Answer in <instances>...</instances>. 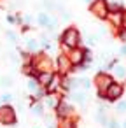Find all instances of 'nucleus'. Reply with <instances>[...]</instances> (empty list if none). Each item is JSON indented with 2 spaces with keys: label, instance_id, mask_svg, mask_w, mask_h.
<instances>
[{
  "label": "nucleus",
  "instance_id": "f257e3e1",
  "mask_svg": "<svg viewBox=\"0 0 126 128\" xmlns=\"http://www.w3.org/2000/svg\"><path fill=\"white\" fill-rule=\"evenodd\" d=\"M60 46H61V53H67L68 49L79 48L81 46V32L75 26H68L61 32L60 35Z\"/></svg>",
  "mask_w": 126,
  "mask_h": 128
},
{
  "label": "nucleus",
  "instance_id": "f03ea898",
  "mask_svg": "<svg viewBox=\"0 0 126 128\" xmlns=\"http://www.w3.org/2000/svg\"><path fill=\"white\" fill-rule=\"evenodd\" d=\"M32 65L37 72H54V60L47 53L32 54Z\"/></svg>",
  "mask_w": 126,
  "mask_h": 128
},
{
  "label": "nucleus",
  "instance_id": "7ed1b4c3",
  "mask_svg": "<svg viewBox=\"0 0 126 128\" xmlns=\"http://www.w3.org/2000/svg\"><path fill=\"white\" fill-rule=\"evenodd\" d=\"M112 82H114V77H112L109 72H105V70H100V72H96V76L93 77V82H91V84H95L98 96H100V98H103V95H105L107 88H109Z\"/></svg>",
  "mask_w": 126,
  "mask_h": 128
},
{
  "label": "nucleus",
  "instance_id": "20e7f679",
  "mask_svg": "<svg viewBox=\"0 0 126 128\" xmlns=\"http://www.w3.org/2000/svg\"><path fill=\"white\" fill-rule=\"evenodd\" d=\"M54 72L61 77L70 76L74 72V67H72V63H70V60L65 53H58V56L54 58Z\"/></svg>",
  "mask_w": 126,
  "mask_h": 128
},
{
  "label": "nucleus",
  "instance_id": "39448f33",
  "mask_svg": "<svg viewBox=\"0 0 126 128\" xmlns=\"http://www.w3.org/2000/svg\"><path fill=\"white\" fill-rule=\"evenodd\" d=\"M123 95H124V82H119V81H114L109 88H107V91H105V95H103V100H107V102H117V100H121L123 98Z\"/></svg>",
  "mask_w": 126,
  "mask_h": 128
},
{
  "label": "nucleus",
  "instance_id": "423d86ee",
  "mask_svg": "<svg viewBox=\"0 0 126 128\" xmlns=\"http://www.w3.org/2000/svg\"><path fill=\"white\" fill-rule=\"evenodd\" d=\"M18 121L16 109L12 105H0V124L2 126H14Z\"/></svg>",
  "mask_w": 126,
  "mask_h": 128
},
{
  "label": "nucleus",
  "instance_id": "0eeeda50",
  "mask_svg": "<svg viewBox=\"0 0 126 128\" xmlns=\"http://www.w3.org/2000/svg\"><path fill=\"white\" fill-rule=\"evenodd\" d=\"M53 110H54V118H56V119L72 118V116H74V112H75V110H74V104H72V102H68L65 96L60 100V104H58Z\"/></svg>",
  "mask_w": 126,
  "mask_h": 128
},
{
  "label": "nucleus",
  "instance_id": "6e6552de",
  "mask_svg": "<svg viewBox=\"0 0 126 128\" xmlns=\"http://www.w3.org/2000/svg\"><path fill=\"white\" fill-rule=\"evenodd\" d=\"M109 0H93L89 4V12L98 20H107L109 16Z\"/></svg>",
  "mask_w": 126,
  "mask_h": 128
},
{
  "label": "nucleus",
  "instance_id": "1a4fd4ad",
  "mask_svg": "<svg viewBox=\"0 0 126 128\" xmlns=\"http://www.w3.org/2000/svg\"><path fill=\"white\" fill-rule=\"evenodd\" d=\"M107 70H112V72H109V74L114 77V81L117 79L119 82H123V81L126 79V67H124L123 63H119L117 60L110 62V63L107 65Z\"/></svg>",
  "mask_w": 126,
  "mask_h": 128
},
{
  "label": "nucleus",
  "instance_id": "9d476101",
  "mask_svg": "<svg viewBox=\"0 0 126 128\" xmlns=\"http://www.w3.org/2000/svg\"><path fill=\"white\" fill-rule=\"evenodd\" d=\"M65 54L68 56V60H70V63H72L74 68H77V67H81L84 63V48H81V46L74 48V49H68Z\"/></svg>",
  "mask_w": 126,
  "mask_h": 128
},
{
  "label": "nucleus",
  "instance_id": "9b49d317",
  "mask_svg": "<svg viewBox=\"0 0 126 128\" xmlns=\"http://www.w3.org/2000/svg\"><path fill=\"white\" fill-rule=\"evenodd\" d=\"M37 23H39L40 26L47 28V30H53L54 25H56V20L51 18V14H47V12H39V14H37Z\"/></svg>",
  "mask_w": 126,
  "mask_h": 128
},
{
  "label": "nucleus",
  "instance_id": "f8f14e48",
  "mask_svg": "<svg viewBox=\"0 0 126 128\" xmlns=\"http://www.w3.org/2000/svg\"><path fill=\"white\" fill-rule=\"evenodd\" d=\"M105 21H109V25L112 28L119 30L121 28V23H123V11H112V12H109V16H107Z\"/></svg>",
  "mask_w": 126,
  "mask_h": 128
},
{
  "label": "nucleus",
  "instance_id": "ddd939ff",
  "mask_svg": "<svg viewBox=\"0 0 126 128\" xmlns=\"http://www.w3.org/2000/svg\"><path fill=\"white\" fill-rule=\"evenodd\" d=\"M63 98V93H46V96H44V100H42V104L44 105H47V107H51V109H54L58 104H60V100Z\"/></svg>",
  "mask_w": 126,
  "mask_h": 128
},
{
  "label": "nucleus",
  "instance_id": "4468645a",
  "mask_svg": "<svg viewBox=\"0 0 126 128\" xmlns=\"http://www.w3.org/2000/svg\"><path fill=\"white\" fill-rule=\"evenodd\" d=\"M53 76H54V72H37L35 81H37V84H39L40 88H44V90H46V88L49 86V82H51Z\"/></svg>",
  "mask_w": 126,
  "mask_h": 128
},
{
  "label": "nucleus",
  "instance_id": "2eb2a0df",
  "mask_svg": "<svg viewBox=\"0 0 126 128\" xmlns=\"http://www.w3.org/2000/svg\"><path fill=\"white\" fill-rule=\"evenodd\" d=\"M70 100H72V104L86 105V102H88V95H86V91H82V90H75V91L70 93Z\"/></svg>",
  "mask_w": 126,
  "mask_h": 128
},
{
  "label": "nucleus",
  "instance_id": "dca6fc26",
  "mask_svg": "<svg viewBox=\"0 0 126 128\" xmlns=\"http://www.w3.org/2000/svg\"><path fill=\"white\" fill-rule=\"evenodd\" d=\"M39 42H37V39H26L25 40V53H28V54H37L39 53Z\"/></svg>",
  "mask_w": 126,
  "mask_h": 128
},
{
  "label": "nucleus",
  "instance_id": "f3484780",
  "mask_svg": "<svg viewBox=\"0 0 126 128\" xmlns=\"http://www.w3.org/2000/svg\"><path fill=\"white\" fill-rule=\"evenodd\" d=\"M79 121L75 116L72 118H65V119H58V128H77Z\"/></svg>",
  "mask_w": 126,
  "mask_h": 128
},
{
  "label": "nucleus",
  "instance_id": "a211bd4d",
  "mask_svg": "<svg viewBox=\"0 0 126 128\" xmlns=\"http://www.w3.org/2000/svg\"><path fill=\"white\" fill-rule=\"evenodd\" d=\"M21 70H23V74H25L26 77H35V76H37V70H35V67L32 65V60L26 62V63H23Z\"/></svg>",
  "mask_w": 126,
  "mask_h": 128
},
{
  "label": "nucleus",
  "instance_id": "6ab92c4d",
  "mask_svg": "<svg viewBox=\"0 0 126 128\" xmlns=\"http://www.w3.org/2000/svg\"><path fill=\"white\" fill-rule=\"evenodd\" d=\"M44 109H46V105H44L42 102H33V104L30 105V112H32L33 116H42V114H44Z\"/></svg>",
  "mask_w": 126,
  "mask_h": 128
},
{
  "label": "nucleus",
  "instance_id": "aec40b11",
  "mask_svg": "<svg viewBox=\"0 0 126 128\" xmlns=\"http://www.w3.org/2000/svg\"><path fill=\"white\" fill-rule=\"evenodd\" d=\"M95 119L100 123V124H103V126H107V123H109V118H107V110L105 109H98L96 110V114H95Z\"/></svg>",
  "mask_w": 126,
  "mask_h": 128
},
{
  "label": "nucleus",
  "instance_id": "412c9836",
  "mask_svg": "<svg viewBox=\"0 0 126 128\" xmlns=\"http://www.w3.org/2000/svg\"><path fill=\"white\" fill-rule=\"evenodd\" d=\"M26 88H28V91H30V93L33 95V93H35V91H37V90H39L40 86L37 84L35 77H28V79H26Z\"/></svg>",
  "mask_w": 126,
  "mask_h": 128
},
{
  "label": "nucleus",
  "instance_id": "4be33fe9",
  "mask_svg": "<svg viewBox=\"0 0 126 128\" xmlns=\"http://www.w3.org/2000/svg\"><path fill=\"white\" fill-rule=\"evenodd\" d=\"M12 100H14V96H12V93H9V91H5V93L0 95V105H11Z\"/></svg>",
  "mask_w": 126,
  "mask_h": 128
},
{
  "label": "nucleus",
  "instance_id": "5701e85b",
  "mask_svg": "<svg viewBox=\"0 0 126 128\" xmlns=\"http://www.w3.org/2000/svg\"><path fill=\"white\" fill-rule=\"evenodd\" d=\"M44 123L46 128H58V119L54 116H44Z\"/></svg>",
  "mask_w": 126,
  "mask_h": 128
},
{
  "label": "nucleus",
  "instance_id": "b1692460",
  "mask_svg": "<svg viewBox=\"0 0 126 128\" xmlns=\"http://www.w3.org/2000/svg\"><path fill=\"white\" fill-rule=\"evenodd\" d=\"M107 4H109V12H112V11H124L123 4L117 2V0H114V2H107Z\"/></svg>",
  "mask_w": 126,
  "mask_h": 128
},
{
  "label": "nucleus",
  "instance_id": "393cba45",
  "mask_svg": "<svg viewBox=\"0 0 126 128\" xmlns=\"http://www.w3.org/2000/svg\"><path fill=\"white\" fill-rule=\"evenodd\" d=\"M0 86L2 88H11L12 86V77L11 76H2L0 77Z\"/></svg>",
  "mask_w": 126,
  "mask_h": 128
},
{
  "label": "nucleus",
  "instance_id": "a878e982",
  "mask_svg": "<svg viewBox=\"0 0 126 128\" xmlns=\"http://www.w3.org/2000/svg\"><path fill=\"white\" fill-rule=\"evenodd\" d=\"M79 88H81L82 91H84V90L88 91V90L91 88V81H89L88 77H81V79H79Z\"/></svg>",
  "mask_w": 126,
  "mask_h": 128
},
{
  "label": "nucleus",
  "instance_id": "bb28decb",
  "mask_svg": "<svg viewBox=\"0 0 126 128\" xmlns=\"http://www.w3.org/2000/svg\"><path fill=\"white\" fill-rule=\"evenodd\" d=\"M116 110L119 114H126V100H117L116 102Z\"/></svg>",
  "mask_w": 126,
  "mask_h": 128
},
{
  "label": "nucleus",
  "instance_id": "cd10ccee",
  "mask_svg": "<svg viewBox=\"0 0 126 128\" xmlns=\"http://www.w3.org/2000/svg\"><path fill=\"white\" fill-rule=\"evenodd\" d=\"M117 37H119V40H121L123 44H126V30H124V28H119V30H117Z\"/></svg>",
  "mask_w": 126,
  "mask_h": 128
},
{
  "label": "nucleus",
  "instance_id": "c85d7f7f",
  "mask_svg": "<svg viewBox=\"0 0 126 128\" xmlns=\"http://www.w3.org/2000/svg\"><path fill=\"white\" fill-rule=\"evenodd\" d=\"M107 128H121V124H119V121H117V119H109Z\"/></svg>",
  "mask_w": 126,
  "mask_h": 128
},
{
  "label": "nucleus",
  "instance_id": "c756f323",
  "mask_svg": "<svg viewBox=\"0 0 126 128\" xmlns=\"http://www.w3.org/2000/svg\"><path fill=\"white\" fill-rule=\"evenodd\" d=\"M121 28H124V30H126V9L123 11V23H121Z\"/></svg>",
  "mask_w": 126,
  "mask_h": 128
},
{
  "label": "nucleus",
  "instance_id": "7c9ffc66",
  "mask_svg": "<svg viewBox=\"0 0 126 128\" xmlns=\"http://www.w3.org/2000/svg\"><path fill=\"white\" fill-rule=\"evenodd\" d=\"M7 39L12 40V42H16V35H14V32H7Z\"/></svg>",
  "mask_w": 126,
  "mask_h": 128
},
{
  "label": "nucleus",
  "instance_id": "2f4dec72",
  "mask_svg": "<svg viewBox=\"0 0 126 128\" xmlns=\"http://www.w3.org/2000/svg\"><path fill=\"white\" fill-rule=\"evenodd\" d=\"M119 54H121V56H126V44H123V46H121V49H119Z\"/></svg>",
  "mask_w": 126,
  "mask_h": 128
},
{
  "label": "nucleus",
  "instance_id": "473e14b6",
  "mask_svg": "<svg viewBox=\"0 0 126 128\" xmlns=\"http://www.w3.org/2000/svg\"><path fill=\"white\" fill-rule=\"evenodd\" d=\"M121 128H126V121H123V123H121Z\"/></svg>",
  "mask_w": 126,
  "mask_h": 128
},
{
  "label": "nucleus",
  "instance_id": "72a5a7b5",
  "mask_svg": "<svg viewBox=\"0 0 126 128\" xmlns=\"http://www.w3.org/2000/svg\"><path fill=\"white\" fill-rule=\"evenodd\" d=\"M84 2H88V4H91V2H93V0H84Z\"/></svg>",
  "mask_w": 126,
  "mask_h": 128
}]
</instances>
